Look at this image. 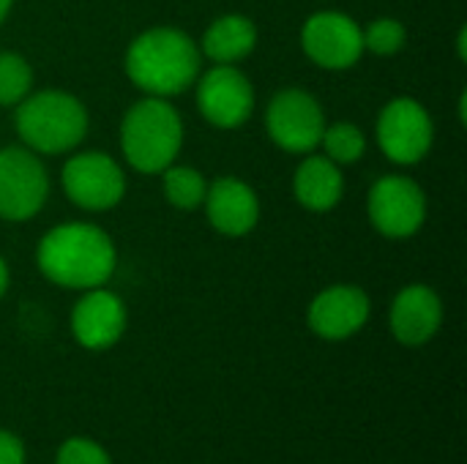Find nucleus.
Here are the masks:
<instances>
[{"label": "nucleus", "mask_w": 467, "mask_h": 464, "mask_svg": "<svg viewBox=\"0 0 467 464\" xmlns=\"http://www.w3.org/2000/svg\"><path fill=\"white\" fill-rule=\"evenodd\" d=\"M36 265L41 276L63 290H93L104 287L118 265L112 238L82 222H66L47 230L36 246Z\"/></svg>", "instance_id": "obj_1"}, {"label": "nucleus", "mask_w": 467, "mask_h": 464, "mask_svg": "<svg viewBox=\"0 0 467 464\" xmlns=\"http://www.w3.org/2000/svg\"><path fill=\"white\" fill-rule=\"evenodd\" d=\"M200 44L183 30L167 25L148 27L131 38L123 60L131 85L156 98H172L189 90L200 77Z\"/></svg>", "instance_id": "obj_2"}, {"label": "nucleus", "mask_w": 467, "mask_h": 464, "mask_svg": "<svg viewBox=\"0 0 467 464\" xmlns=\"http://www.w3.org/2000/svg\"><path fill=\"white\" fill-rule=\"evenodd\" d=\"M85 104L66 90L27 93L14 112V126L22 145L38 156H60L74 150L88 134Z\"/></svg>", "instance_id": "obj_3"}, {"label": "nucleus", "mask_w": 467, "mask_h": 464, "mask_svg": "<svg viewBox=\"0 0 467 464\" xmlns=\"http://www.w3.org/2000/svg\"><path fill=\"white\" fill-rule=\"evenodd\" d=\"M183 145V120L170 98L145 96L134 101L120 120L123 159L145 175L167 170Z\"/></svg>", "instance_id": "obj_4"}, {"label": "nucleus", "mask_w": 467, "mask_h": 464, "mask_svg": "<svg viewBox=\"0 0 467 464\" xmlns=\"http://www.w3.org/2000/svg\"><path fill=\"white\" fill-rule=\"evenodd\" d=\"M326 126L320 101L304 88H282L265 107V131L271 142L293 156L317 150Z\"/></svg>", "instance_id": "obj_5"}, {"label": "nucleus", "mask_w": 467, "mask_h": 464, "mask_svg": "<svg viewBox=\"0 0 467 464\" xmlns=\"http://www.w3.org/2000/svg\"><path fill=\"white\" fill-rule=\"evenodd\" d=\"M60 183L71 205L93 213L112 211L126 194V175L104 150L74 153L60 170Z\"/></svg>", "instance_id": "obj_6"}, {"label": "nucleus", "mask_w": 467, "mask_h": 464, "mask_svg": "<svg viewBox=\"0 0 467 464\" xmlns=\"http://www.w3.org/2000/svg\"><path fill=\"white\" fill-rule=\"evenodd\" d=\"M378 145L389 161L410 167L427 159L435 142V123L430 109L416 98H394L378 115Z\"/></svg>", "instance_id": "obj_7"}, {"label": "nucleus", "mask_w": 467, "mask_h": 464, "mask_svg": "<svg viewBox=\"0 0 467 464\" xmlns=\"http://www.w3.org/2000/svg\"><path fill=\"white\" fill-rule=\"evenodd\" d=\"M49 197V175L38 153L25 145L0 148V219L27 222Z\"/></svg>", "instance_id": "obj_8"}, {"label": "nucleus", "mask_w": 467, "mask_h": 464, "mask_svg": "<svg viewBox=\"0 0 467 464\" xmlns=\"http://www.w3.org/2000/svg\"><path fill=\"white\" fill-rule=\"evenodd\" d=\"M367 213L383 238H410L427 222V191L413 178L383 175L369 189Z\"/></svg>", "instance_id": "obj_9"}, {"label": "nucleus", "mask_w": 467, "mask_h": 464, "mask_svg": "<svg viewBox=\"0 0 467 464\" xmlns=\"http://www.w3.org/2000/svg\"><path fill=\"white\" fill-rule=\"evenodd\" d=\"M197 109L216 129H238L254 112V85L241 68L216 63L197 77Z\"/></svg>", "instance_id": "obj_10"}, {"label": "nucleus", "mask_w": 467, "mask_h": 464, "mask_svg": "<svg viewBox=\"0 0 467 464\" xmlns=\"http://www.w3.org/2000/svg\"><path fill=\"white\" fill-rule=\"evenodd\" d=\"M306 57L328 71H345L364 55L361 25L342 11H317L301 27Z\"/></svg>", "instance_id": "obj_11"}, {"label": "nucleus", "mask_w": 467, "mask_h": 464, "mask_svg": "<svg viewBox=\"0 0 467 464\" xmlns=\"http://www.w3.org/2000/svg\"><path fill=\"white\" fill-rule=\"evenodd\" d=\"M369 295L356 284H331L315 295L306 309V325L326 342H342L356 336L369 320Z\"/></svg>", "instance_id": "obj_12"}, {"label": "nucleus", "mask_w": 467, "mask_h": 464, "mask_svg": "<svg viewBox=\"0 0 467 464\" xmlns=\"http://www.w3.org/2000/svg\"><path fill=\"white\" fill-rule=\"evenodd\" d=\"M129 314L120 295L93 287L71 309V334L85 350H107L120 342Z\"/></svg>", "instance_id": "obj_13"}, {"label": "nucleus", "mask_w": 467, "mask_h": 464, "mask_svg": "<svg viewBox=\"0 0 467 464\" xmlns=\"http://www.w3.org/2000/svg\"><path fill=\"white\" fill-rule=\"evenodd\" d=\"M202 208L208 224L227 238H244L260 222L257 191L235 175H222L213 183H208Z\"/></svg>", "instance_id": "obj_14"}, {"label": "nucleus", "mask_w": 467, "mask_h": 464, "mask_svg": "<svg viewBox=\"0 0 467 464\" xmlns=\"http://www.w3.org/2000/svg\"><path fill=\"white\" fill-rule=\"evenodd\" d=\"M391 334L405 347L427 345L443 325V301L427 284H408L397 293L389 312Z\"/></svg>", "instance_id": "obj_15"}, {"label": "nucleus", "mask_w": 467, "mask_h": 464, "mask_svg": "<svg viewBox=\"0 0 467 464\" xmlns=\"http://www.w3.org/2000/svg\"><path fill=\"white\" fill-rule=\"evenodd\" d=\"M293 194L312 213H326V211L337 208L342 202V194H345L342 167L334 164L328 156H320L315 150L306 153L296 170Z\"/></svg>", "instance_id": "obj_16"}, {"label": "nucleus", "mask_w": 467, "mask_h": 464, "mask_svg": "<svg viewBox=\"0 0 467 464\" xmlns=\"http://www.w3.org/2000/svg\"><path fill=\"white\" fill-rule=\"evenodd\" d=\"M257 46V25L244 14H222L202 33L200 52L213 63H230L249 57Z\"/></svg>", "instance_id": "obj_17"}, {"label": "nucleus", "mask_w": 467, "mask_h": 464, "mask_svg": "<svg viewBox=\"0 0 467 464\" xmlns=\"http://www.w3.org/2000/svg\"><path fill=\"white\" fill-rule=\"evenodd\" d=\"M161 175V189L164 197L172 208L178 211H197L202 208L205 191H208V180L200 170L189 167V164H170L167 170L159 172Z\"/></svg>", "instance_id": "obj_18"}, {"label": "nucleus", "mask_w": 467, "mask_h": 464, "mask_svg": "<svg viewBox=\"0 0 467 464\" xmlns=\"http://www.w3.org/2000/svg\"><path fill=\"white\" fill-rule=\"evenodd\" d=\"M320 145H323V150H326L323 156H328V159H331L334 164H339V167L356 164V161H361L364 153H367V137H364V131H361L356 123H348V120L326 126Z\"/></svg>", "instance_id": "obj_19"}, {"label": "nucleus", "mask_w": 467, "mask_h": 464, "mask_svg": "<svg viewBox=\"0 0 467 464\" xmlns=\"http://www.w3.org/2000/svg\"><path fill=\"white\" fill-rule=\"evenodd\" d=\"M33 90V68L16 52H0V107H16Z\"/></svg>", "instance_id": "obj_20"}, {"label": "nucleus", "mask_w": 467, "mask_h": 464, "mask_svg": "<svg viewBox=\"0 0 467 464\" xmlns=\"http://www.w3.org/2000/svg\"><path fill=\"white\" fill-rule=\"evenodd\" d=\"M361 38H364V52L389 57V55H397L405 49L408 30L400 19L380 16V19H372L367 27H361Z\"/></svg>", "instance_id": "obj_21"}, {"label": "nucleus", "mask_w": 467, "mask_h": 464, "mask_svg": "<svg viewBox=\"0 0 467 464\" xmlns=\"http://www.w3.org/2000/svg\"><path fill=\"white\" fill-rule=\"evenodd\" d=\"M55 464H112L104 446L88 438H71L57 449Z\"/></svg>", "instance_id": "obj_22"}, {"label": "nucleus", "mask_w": 467, "mask_h": 464, "mask_svg": "<svg viewBox=\"0 0 467 464\" xmlns=\"http://www.w3.org/2000/svg\"><path fill=\"white\" fill-rule=\"evenodd\" d=\"M0 464H25V446L16 435L0 429Z\"/></svg>", "instance_id": "obj_23"}, {"label": "nucleus", "mask_w": 467, "mask_h": 464, "mask_svg": "<svg viewBox=\"0 0 467 464\" xmlns=\"http://www.w3.org/2000/svg\"><path fill=\"white\" fill-rule=\"evenodd\" d=\"M8 279H11L8 265H5V260L0 257V298H3V295H5V290H8Z\"/></svg>", "instance_id": "obj_24"}, {"label": "nucleus", "mask_w": 467, "mask_h": 464, "mask_svg": "<svg viewBox=\"0 0 467 464\" xmlns=\"http://www.w3.org/2000/svg\"><path fill=\"white\" fill-rule=\"evenodd\" d=\"M465 27H462V30H460V38H457V49H460V57H462V60H465L467 57V49H465Z\"/></svg>", "instance_id": "obj_25"}, {"label": "nucleus", "mask_w": 467, "mask_h": 464, "mask_svg": "<svg viewBox=\"0 0 467 464\" xmlns=\"http://www.w3.org/2000/svg\"><path fill=\"white\" fill-rule=\"evenodd\" d=\"M11 5H14V0H0V25H3V19L8 16Z\"/></svg>", "instance_id": "obj_26"}]
</instances>
